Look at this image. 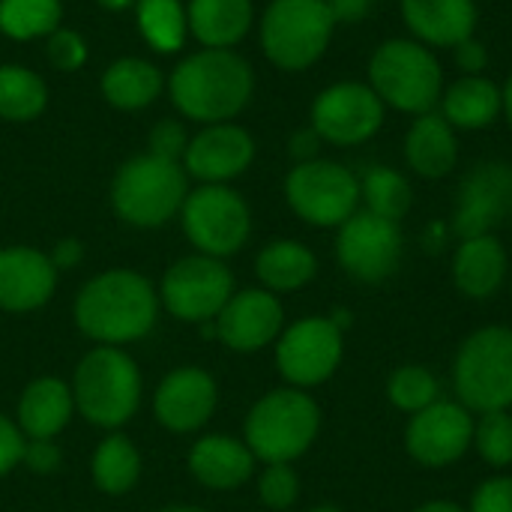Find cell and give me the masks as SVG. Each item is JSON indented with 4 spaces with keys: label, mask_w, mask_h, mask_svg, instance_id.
Instances as JSON below:
<instances>
[{
    "label": "cell",
    "mask_w": 512,
    "mask_h": 512,
    "mask_svg": "<svg viewBox=\"0 0 512 512\" xmlns=\"http://www.w3.org/2000/svg\"><path fill=\"white\" fill-rule=\"evenodd\" d=\"M162 512H204V510H195V507H171V510H162Z\"/></svg>",
    "instance_id": "db71d44e"
},
{
    "label": "cell",
    "mask_w": 512,
    "mask_h": 512,
    "mask_svg": "<svg viewBox=\"0 0 512 512\" xmlns=\"http://www.w3.org/2000/svg\"><path fill=\"white\" fill-rule=\"evenodd\" d=\"M57 285V267L48 255L12 246L0 252V309L30 312L48 303Z\"/></svg>",
    "instance_id": "ffe728a7"
},
{
    "label": "cell",
    "mask_w": 512,
    "mask_h": 512,
    "mask_svg": "<svg viewBox=\"0 0 512 512\" xmlns=\"http://www.w3.org/2000/svg\"><path fill=\"white\" fill-rule=\"evenodd\" d=\"M453 387L471 414L512 408V327L471 333L453 363Z\"/></svg>",
    "instance_id": "5b68a950"
},
{
    "label": "cell",
    "mask_w": 512,
    "mask_h": 512,
    "mask_svg": "<svg viewBox=\"0 0 512 512\" xmlns=\"http://www.w3.org/2000/svg\"><path fill=\"white\" fill-rule=\"evenodd\" d=\"M318 429L321 411L312 396L300 390H273L246 417V447L267 465H288L312 447Z\"/></svg>",
    "instance_id": "277c9868"
},
{
    "label": "cell",
    "mask_w": 512,
    "mask_h": 512,
    "mask_svg": "<svg viewBox=\"0 0 512 512\" xmlns=\"http://www.w3.org/2000/svg\"><path fill=\"white\" fill-rule=\"evenodd\" d=\"M186 147H189V138H186L183 126L177 120H162L153 129V135H150V153L153 156H162V159H174L177 162V156H183Z\"/></svg>",
    "instance_id": "ab89813d"
},
{
    "label": "cell",
    "mask_w": 512,
    "mask_h": 512,
    "mask_svg": "<svg viewBox=\"0 0 512 512\" xmlns=\"http://www.w3.org/2000/svg\"><path fill=\"white\" fill-rule=\"evenodd\" d=\"M216 333L231 351H261L282 333V306L270 291H240L216 315Z\"/></svg>",
    "instance_id": "ac0fdd59"
},
{
    "label": "cell",
    "mask_w": 512,
    "mask_h": 512,
    "mask_svg": "<svg viewBox=\"0 0 512 512\" xmlns=\"http://www.w3.org/2000/svg\"><path fill=\"white\" fill-rule=\"evenodd\" d=\"M510 273V258L495 234L468 237L453 255V282L471 300L492 297Z\"/></svg>",
    "instance_id": "cb8c5ba5"
},
{
    "label": "cell",
    "mask_w": 512,
    "mask_h": 512,
    "mask_svg": "<svg viewBox=\"0 0 512 512\" xmlns=\"http://www.w3.org/2000/svg\"><path fill=\"white\" fill-rule=\"evenodd\" d=\"M102 93L114 108L123 111L144 108L162 93V72L138 57L114 60L102 75Z\"/></svg>",
    "instance_id": "f1b7e54d"
},
{
    "label": "cell",
    "mask_w": 512,
    "mask_h": 512,
    "mask_svg": "<svg viewBox=\"0 0 512 512\" xmlns=\"http://www.w3.org/2000/svg\"><path fill=\"white\" fill-rule=\"evenodd\" d=\"M501 90H504V120L510 123L512 129V75L507 78V84H504Z\"/></svg>",
    "instance_id": "681fc988"
},
{
    "label": "cell",
    "mask_w": 512,
    "mask_h": 512,
    "mask_svg": "<svg viewBox=\"0 0 512 512\" xmlns=\"http://www.w3.org/2000/svg\"><path fill=\"white\" fill-rule=\"evenodd\" d=\"M438 111L456 132H480L504 117V90L489 75H462L444 87Z\"/></svg>",
    "instance_id": "7402d4cb"
},
{
    "label": "cell",
    "mask_w": 512,
    "mask_h": 512,
    "mask_svg": "<svg viewBox=\"0 0 512 512\" xmlns=\"http://www.w3.org/2000/svg\"><path fill=\"white\" fill-rule=\"evenodd\" d=\"M72 414V393L57 378L30 384L18 402V423L33 441H51Z\"/></svg>",
    "instance_id": "4316f807"
},
{
    "label": "cell",
    "mask_w": 512,
    "mask_h": 512,
    "mask_svg": "<svg viewBox=\"0 0 512 512\" xmlns=\"http://www.w3.org/2000/svg\"><path fill=\"white\" fill-rule=\"evenodd\" d=\"M276 363L282 378L294 387L324 384L342 363V330L321 315L303 318L282 333Z\"/></svg>",
    "instance_id": "5bb4252c"
},
{
    "label": "cell",
    "mask_w": 512,
    "mask_h": 512,
    "mask_svg": "<svg viewBox=\"0 0 512 512\" xmlns=\"http://www.w3.org/2000/svg\"><path fill=\"white\" fill-rule=\"evenodd\" d=\"M258 495L270 510H288L300 495V480L291 465H270L261 474Z\"/></svg>",
    "instance_id": "8d00e7d4"
},
{
    "label": "cell",
    "mask_w": 512,
    "mask_h": 512,
    "mask_svg": "<svg viewBox=\"0 0 512 512\" xmlns=\"http://www.w3.org/2000/svg\"><path fill=\"white\" fill-rule=\"evenodd\" d=\"M291 210L315 228H339L360 207V180L351 168L330 159L297 162L285 177Z\"/></svg>",
    "instance_id": "9c48e42d"
},
{
    "label": "cell",
    "mask_w": 512,
    "mask_h": 512,
    "mask_svg": "<svg viewBox=\"0 0 512 512\" xmlns=\"http://www.w3.org/2000/svg\"><path fill=\"white\" fill-rule=\"evenodd\" d=\"M252 0H192L189 30L207 48H231L252 27Z\"/></svg>",
    "instance_id": "484cf974"
},
{
    "label": "cell",
    "mask_w": 512,
    "mask_h": 512,
    "mask_svg": "<svg viewBox=\"0 0 512 512\" xmlns=\"http://www.w3.org/2000/svg\"><path fill=\"white\" fill-rule=\"evenodd\" d=\"M156 417L171 432H192L204 426L216 408V384L201 369H177L156 390Z\"/></svg>",
    "instance_id": "44dd1931"
},
{
    "label": "cell",
    "mask_w": 512,
    "mask_h": 512,
    "mask_svg": "<svg viewBox=\"0 0 512 512\" xmlns=\"http://www.w3.org/2000/svg\"><path fill=\"white\" fill-rule=\"evenodd\" d=\"M468 512H512V477H492L480 483Z\"/></svg>",
    "instance_id": "f35d334b"
},
{
    "label": "cell",
    "mask_w": 512,
    "mask_h": 512,
    "mask_svg": "<svg viewBox=\"0 0 512 512\" xmlns=\"http://www.w3.org/2000/svg\"><path fill=\"white\" fill-rule=\"evenodd\" d=\"M186 201V171L174 159L153 153L129 159L114 183L111 204L120 219L141 228H156L168 222Z\"/></svg>",
    "instance_id": "52a82bcc"
},
{
    "label": "cell",
    "mask_w": 512,
    "mask_h": 512,
    "mask_svg": "<svg viewBox=\"0 0 512 512\" xmlns=\"http://www.w3.org/2000/svg\"><path fill=\"white\" fill-rule=\"evenodd\" d=\"M78 258H81V246H78L75 240H63V243L54 249L51 264H54V267H69V264H78Z\"/></svg>",
    "instance_id": "bcb514c9"
},
{
    "label": "cell",
    "mask_w": 512,
    "mask_h": 512,
    "mask_svg": "<svg viewBox=\"0 0 512 512\" xmlns=\"http://www.w3.org/2000/svg\"><path fill=\"white\" fill-rule=\"evenodd\" d=\"M141 474L138 450L126 438H105L93 456V480L108 495H123Z\"/></svg>",
    "instance_id": "d6a6232c"
},
{
    "label": "cell",
    "mask_w": 512,
    "mask_h": 512,
    "mask_svg": "<svg viewBox=\"0 0 512 512\" xmlns=\"http://www.w3.org/2000/svg\"><path fill=\"white\" fill-rule=\"evenodd\" d=\"M309 512H342L336 504H321V507H315V510H309Z\"/></svg>",
    "instance_id": "f5cc1de1"
},
{
    "label": "cell",
    "mask_w": 512,
    "mask_h": 512,
    "mask_svg": "<svg viewBox=\"0 0 512 512\" xmlns=\"http://www.w3.org/2000/svg\"><path fill=\"white\" fill-rule=\"evenodd\" d=\"M474 444V417L462 402L438 399L435 405L411 414L405 429L408 456L423 468H450Z\"/></svg>",
    "instance_id": "9a60e30c"
},
{
    "label": "cell",
    "mask_w": 512,
    "mask_h": 512,
    "mask_svg": "<svg viewBox=\"0 0 512 512\" xmlns=\"http://www.w3.org/2000/svg\"><path fill=\"white\" fill-rule=\"evenodd\" d=\"M447 240V231H444V222H429L426 228V249L429 252H438Z\"/></svg>",
    "instance_id": "7dc6e473"
},
{
    "label": "cell",
    "mask_w": 512,
    "mask_h": 512,
    "mask_svg": "<svg viewBox=\"0 0 512 512\" xmlns=\"http://www.w3.org/2000/svg\"><path fill=\"white\" fill-rule=\"evenodd\" d=\"M48 90L42 78L24 66H0V117L3 120H33L42 114Z\"/></svg>",
    "instance_id": "4dcf8cb0"
},
{
    "label": "cell",
    "mask_w": 512,
    "mask_h": 512,
    "mask_svg": "<svg viewBox=\"0 0 512 512\" xmlns=\"http://www.w3.org/2000/svg\"><path fill=\"white\" fill-rule=\"evenodd\" d=\"M399 12L411 39L432 51L456 48L468 36H477V0H399Z\"/></svg>",
    "instance_id": "d6986e66"
},
{
    "label": "cell",
    "mask_w": 512,
    "mask_h": 512,
    "mask_svg": "<svg viewBox=\"0 0 512 512\" xmlns=\"http://www.w3.org/2000/svg\"><path fill=\"white\" fill-rule=\"evenodd\" d=\"M414 512H468V510H465V507H459V504H453V501H429V504L417 507Z\"/></svg>",
    "instance_id": "c3c4849f"
},
{
    "label": "cell",
    "mask_w": 512,
    "mask_h": 512,
    "mask_svg": "<svg viewBox=\"0 0 512 512\" xmlns=\"http://www.w3.org/2000/svg\"><path fill=\"white\" fill-rule=\"evenodd\" d=\"M255 159V141L234 123H213L195 135L183 153L186 171L204 183H225L243 174Z\"/></svg>",
    "instance_id": "e0dca14e"
},
{
    "label": "cell",
    "mask_w": 512,
    "mask_h": 512,
    "mask_svg": "<svg viewBox=\"0 0 512 512\" xmlns=\"http://www.w3.org/2000/svg\"><path fill=\"white\" fill-rule=\"evenodd\" d=\"M456 66L462 69V75H486L489 66V48L480 36H468L465 42H459L453 48Z\"/></svg>",
    "instance_id": "60d3db41"
},
{
    "label": "cell",
    "mask_w": 512,
    "mask_h": 512,
    "mask_svg": "<svg viewBox=\"0 0 512 512\" xmlns=\"http://www.w3.org/2000/svg\"><path fill=\"white\" fill-rule=\"evenodd\" d=\"M387 399L393 408H399L405 414H420L423 408H429L441 399V384L432 369L408 363V366H399L387 378Z\"/></svg>",
    "instance_id": "e575fe53"
},
{
    "label": "cell",
    "mask_w": 512,
    "mask_h": 512,
    "mask_svg": "<svg viewBox=\"0 0 512 512\" xmlns=\"http://www.w3.org/2000/svg\"><path fill=\"white\" fill-rule=\"evenodd\" d=\"M512 213V165L480 162L474 165L456 195L453 231L459 240L495 234V228Z\"/></svg>",
    "instance_id": "2e32d148"
},
{
    "label": "cell",
    "mask_w": 512,
    "mask_h": 512,
    "mask_svg": "<svg viewBox=\"0 0 512 512\" xmlns=\"http://www.w3.org/2000/svg\"><path fill=\"white\" fill-rule=\"evenodd\" d=\"M141 399V378L135 363L117 348L90 351L75 372L78 411L105 429L123 426Z\"/></svg>",
    "instance_id": "ba28073f"
},
{
    "label": "cell",
    "mask_w": 512,
    "mask_h": 512,
    "mask_svg": "<svg viewBox=\"0 0 512 512\" xmlns=\"http://www.w3.org/2000/svg\"><path fill=\"white\" fill-rule=\"evenodd\" d=\"M24 456V438L21 432L6 420L0 417V474H9Z\"/></svg>",
    "instance_id": "b9f144b4"
},
{
    "label": "cell",
    "mask_w": 512,
    "mask_h": 512,
    "mask_svg": "<svg viewBox=\"0 0 512 512\" xmlns=\"http://www.w3.org/2000/svg\"><path fill=\"white\" fill-rule=\"evenodd\" d=\"M189 468L210 489H237L252 477L255 456L246 444L228 435H210L192 447Z\"/></svg>",
    "instance_id": "d4e9b609"
},
{
    "label": "cell",
    "mask_w": 512,
    "mask_h": 512,
    "mask_svg": "<svg viewBox=\"0 0 512 512\" xmlns=\"http://www.w3.org/2000/svg\"><path fill=\"white\" fill-rule=\"evenodd\" d=\"M105 9H126V6H132L135 0H99Z\"/></svg>",
    "instance_id": "816d5d0a"
},
{
    "label": "cell",
    "mask_w": 512,
    "mask_h": 512,
    "mask_svg": "<svg viewBox=\"0 0 512 512\" xmlns=\"http://www.w3.org/2000/svg\"><path fill=\"white\" fill-rule=\"evenodd\" d=\"M234 297V279L219 258L192 255L177 261L162 279V300L183 321L216 318Z\"/></svg>",
    "instance_id": "4fadbf2b"
},
{
    "label": "cell",
    "mask_w": 512,
    "mask_h": 512,
    "mask_svg": "<svg viewBox=\"0 0 512 512\" xmlns=\"http://www.w3.org/2000/svg\"><path fill=\"white\" fill-rule=\"evenodd\" d=\"M360 201L366 204L369 213L390 219V222H402L411 213L414 189L402 171L390 165H372L360 177Z\"/></svg>",
    "instance_id": "f546056e"
},
{
    "label": "cell",
    "mask_w": 512,
    "mask_h": 512,
    "mask_svg": "<svg viewBox=\"0 0 512 512\" xmlns=\"http://www.w3.org/2000/svg\"><path fill=\"white\" fill-rule=\"evenodd\" d=\"M180 210L186 237L210 258L234 255L249 240V207L234 189L222 183H207L195 189L192 195H186Z\"/></svg>",
    "instance_id": "8fae6325"
},
{
    "label": "cell",
    "mask_w": 512,
    "mask_h": 512,
    "mask_svg": "<svg viewBox=\"0 0 512 512\" xmlns=\"http://www.w3.org/2000/svg\"><path fill=\"white\" fill-rule=\"evenodd\" d=\"M48 60L57 69H63V72H75L87 60V45H84V39L75 30H60L57 27L48 36Z\"/></svg>",
    "instance_id": "74e56055"
},
{
    "label": "cell",
    "mask_w": 512,
    "mask_h": 512,
    "mask_svg": "<svg viewBox=\"0 0 512 512\" xmlns=\"http://www.w3.org/2000/svg\"><path fill=\"white\" fill-rule=\"evenodd\" d=\"M327 6L336 24H360L372 12L375 0H327Z\"/></svg>",
    "instance_id": "ee69618b"
},
{
    "label": "cell",
    "mask_w": 512,
    "mask_h": 512,
    "mask_svg": "<svg viewBox=\"0 0 512 512\" xmlns=\"http://www.w3.org/2000/svg\"><path fill=\"white\" fill-rule=\"evenodd\" d=\"M366 75L369 87L387 108L411 117L438 111L444 93V66L429 45L411 36L384 39L372 51Z\"/></svg>",
    "instance_id": "7a4b0ae2"
},
{
    "label": "cell",
    "mask_w": 512,
    "mask_h": 512,
    "mask_svg": "<svg viewBox=\"0 0 512 512\" xmlns=\"http://www.w3.org/2000/svg\"><path fill=\"white\" fill-rule=\"evenodd\" d=\"M21 459L33 471H39V474H48V471H54L60 465V453H57V447L51 441H30V444H24V456Z\"/></svg>",
    "instance_id": "7bdbcfd3"
},
{
    "label": "cell",
    "mask_w": 512,
    "mask_h": 512,
    "mask_svg": "<svg viewBox=\"0 0 512 512\" xmlns=\"http://www.w3.org/2000/svg\"><path fill=\"white\" fill-rule=\"evenodd\" d=\"M138 30L156 51H177L186 42L189 18L180 0H138Z\"/></svg>",
    "instance_id": "1f68e13d"
},
{
    "label": "cell",
    "mask_w": 512,
    "mask_h": 512,
    "mask_svg": "<svg viewBox=\"0 0 512 512\" xmlns=\"http://www.w3.org/2000/svg\"><path fill=\"white\" fill-rule=\"evenodd\" d=\"M78 327L96 342H132L156 321V294L132 270H108L84 285L75 303Z\"/></svg>",
    "instance_id": "3957f363"
},
{
    "label": "cell",
    "mask_w": 512,
    "mask_h": 512,
    "mask_svg": "<svg viewBox=\"0 0 512 512\" xmlns=\"http://www.w3.org/2000/svg\"><path fill=\"white\" fill-rule=\"evenodd\" d=\"M387 120V105L369 81H336L312 102V129L333 147H360L372 141Z\"/></svg>",
    "instance_id": "30bf717a"
},
{
    "label": "cell",
    "mask_w": 512,
    "mask_h": 512,
    "mask_svg": "<svg viewBox=\"0 0 512 512\" xmlns=\"http://www.w3.org/2000/svg\"><path fill=\"white\" fill-rule=\"evenodd\" d=\"M330 321H333V324H336L339 330H345V327H351V312H345V309H339V312H336V315H333Z\"/></svg>",
    "instance_id": "f907efd6"
},
{
    "label": "cell",
    "mask_w": 512,
    "mask_h": 512,
    "mask_svg": "<svg viewBox=\"0 0 512 512\" xmlns=\"http://www.w3.org/2000/svg\"><path fill=\"white\" fill-rule=\"evenodd\" d=\"M255 90L252 66L231 48H204L171 75L174 105L201 123H225L246 108Z\"/></svg>",
    "instance_id": "6da1fadb"
},
{
    "label": "cell",
    "mask_w": 512,
    "mask_h": 512,
    "mask_svg": "<svg viewBox=\"0 0 512 512\" xmlns=\"http://www.w3.org/2000/svg\"><path fill=\"white\" fill-rule=\"evenodd\" d=\"M405 162L423 180H441L459 165V138L441 111L411 120L405 132Z\"/></svg>",
    "instance_id": "603a6c76"
},
{
    "label": "cell",
    "mask_w": 512,
    "mask_h": 512,
    "mask_svg": "<svg viewBox=\"0 0 512 512\" xmlns=\"http://www.w3.org/2000/svg\"><path fill=\"white\" fill-rule=\"evenodd\" d=\"M318 147H321V138H318V132H315L312 126L294 132V138H291V156H294L297 162L318 159Z\"/></svg>",
    "instance_id": "f6af8a7d"
},
{
    "label": "cell",
    "mask_w": 512,
    "mask_h": 512,
    "mask_svg": "<svg viewBox=\"0 0 512 512\" xmlns=\"http://www.w3.org/2000/svg\"><path fill=\"white\" fill-rule=\"evenodd\" d=\"M60 15V0H0V30L12 39L51 36Z\"/></svg>",
    "instance_id": "836d02e7"
},
{
    "label": "cell",
    "mask_w": 512,
    "mask_h": 512,
    "mask_svg": "<svg viewBox=\"0 0 512 512\" xmlns=\"http://www.w3.org/2000/svg\"><path fill=\"white\" fill-rule=\"evenodd\" d=\"M255 273L270 291H297L315 279L318 258L312 255L309 246L297 240H276L261 249L255 261Z\"/></svg>",
    "instance_id": "83f0119b"
},
{
    "label": "cell",
    "mask_w": 512,
    "mask_h": 512,
    "mask_svg": "<svg viewBox=\"0 0 512 512\" xmlns=\"http://www.w3.org/2000/svg\"><path fill=\"white\" fill-rule=\"evenodd\" d=\"M474 447L492 468L512 465V414L510 411H489L480 414L474 423Z\"/></svg>",
    "instance_id": "d590c367"
},
{
    "label": "cell",
    "mask_w": 512,
    "mask_h": 512,
    "mask_svg": "<svg viewBox=\"0 0 512 512\" xmlns=\"http://www.w3.org/2000/svg\"><path fill=\"white\" fill-rule=\"evenodd\" d=\"M405 255V234L399 222L381 219L369 210H357L336 234V258L342 270L366 285L387 282Z\"/></svg>",
    "instance_id": "7c38bea8"
},
{
    "label": "cell",
    "mask_w": 512,
    "mask_h": 512,
    "mask_svg": "<svg viewBox=\"0 0 512 512\" xmlns=\"http://www.w3.org/2000/svg\"><path fill=\"white\" fill-rule=\"evenodd\" d=\"M336 30L327 0H273L261 21V48L285 72H303L324 57Z\"/></svg>",
    "instance_id": "8992f818"
}]
</instances>
